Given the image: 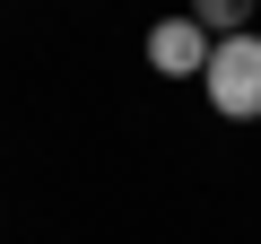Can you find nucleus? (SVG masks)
Here are the masks:
<instances>
[{
  "mask_svg": "<svg viewBox=\"0 0 261 244\" xmlns=\"http://www.w3.org/2000/svg\"><path fill=\"white\" fill-rule=\"evenodd\" d=\"M200 87H209V105L226 122H261V35H218Z\"/></svg>",
  "mask_w": 261,
  "mask_h": 244,
  "instance_id": "nucleus-1",
  "label": "nucleus"
},
{
  "mask_svg": "<svg viewBox=\"0 0 261 244\" xmlns=\"http://www.w3.org/2000/svg\"><path fill=\"white\" fill-rule=\"evenodd\" d=\"M209 53H218V35H209L192 9L148 27V61H157V79H200V70H209Z\"/></svg>",
  "mask_w": 261,
  "mask_h": 244,
  "instance_id": "nucleus-2",
  "label": "nucleus"
},
{
  "mask_svg": "<svg viewBox=\"0 0 261 244\" xmlns=\"http://www.w3.org/2000/svg\"><path fill=\"white\" fill-rule=\"evenodd\" d=\"M192 18H200L209 35H244V18H252V0H192Z\"/></svg>",
  "mask_w": 261,
  "mask_h": 244,
  "instance_id": "nucleus-3",
  "label": "nucleus"
}]
</instances>
